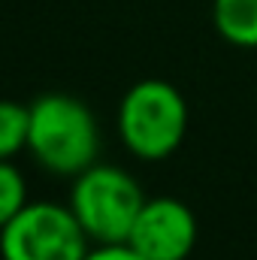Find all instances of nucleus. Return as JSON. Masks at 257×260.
I'll use <instances>...</instances> for the list:
<instances>
[{
  "instance_id": "nucleus-6",
  "label": "nucleus",
  "mask_w": 257,
  "mask_h": 260,
  "mask_svg": "<svg viewBox=\"0 0 257 260\" xmlns=\"http://www.w3.org/2000/svg\"><path fill=\"white\" fill-rule=\"evenodd\" d=\"M212 21L230 46L257 49V0H212Z\"/></svg>"
},
{
  "instance_id": "nucleus-5",
  "label": "nucleus",
  "mask_w": 257,
  "mask_h": 260,
  "mask_svg": "<svg viewBox=\"0 0 257 260\" xmlns=\"http://www.w3.org/2000/svg\"><path fill=\"white\" fill-rule=\"evenodd\" d=\"M124 245L142 260H188L197 245V215L176 197H145Z\"/></svg>"
},
{
  "instance_id": "nucleus-8",
  "label": "nucleus",
  "mask_w": 257,
  "mask_h": 260,
  "mask_svg": "<svg viewBox=\"0 0 257 260\" xmlns=\"http://www.w3.org/2000/svg\"><path fill=\"white\" fill-rule=\"evenodd\" d=\"M27 206V185L24 176L12 160H0V230Z\"/></svg>"
},
{
  "instance_id": "nucleus-9",
  "label": "nucleus",
  "mask_w": 257,
  "mask_h": 260,
  "mask_svg": "<svg viewBox=\"0 0 257 260\" xmlns=\"http://www.w3.org/2000/svg\"><path fill=\"white\" fill-rule=\"evenodd\" d=\"M85 260H142L130 245H97L88 251Z\"/></svg>"
},
{
  "instance_id": "nucleus-1",
  "label": "nucleus",
  "mask_w": 257,
  "mask_h": 260,
  "mask_svg": "<svg viewBox=\"0 0 257 260\" xmlns=\"http://www.w3.org/2000/svg\"><path fill=\"white\" fill-rule=\"evenodd\" d=\"M30 157L52 176H79L97 164L100 130L94 112L70 94H43L30 103Z\"/></svg>"
},
{
  "instance_id": "nucleus-4",
  "label": "nucleus",
  "mask_w": 257,
  "mask_h": 260,
  "mask_svg": "<svg viewBox=\"0 0 257 260\" xmlns=\"http://www.w3.org/2000/svg\"><path fill=\"white\" fill-rule=\"evenodd\" d=\"M91 239L64 203L37 200L0 230L3 260H85Z\"/></svg>"
},
{
  "instance_id": "nucleus-3",
  "label": "nucleus",
  "mask_w": 257,
  "mask_h": 260,
  "mask_svg": "<svg viewBox=\"0 0 257 260\" xmlns=\"http://www.w3.org/2000/svg\"><path fill=\"white\" fill-rule=\"evenodd\" d=\"M142 203L145 194L127 170L91 164L73 179L67 206L94 245H124Z\"/></svg>"
},
{
  "instance_id": "nucleus-7",
  "label": "nucleus",
  "mask_w": 257,
  "mask_h": 260,
  "mask_svg": "<svg viewBox=\"0 0 257 260\" xmlns=\"http://www.w3.org/2000/svg\"><path fill=\"white\" fill-rule=\"evenodd\" d=\"M30 106L15 100H0V160H12L21 148H27Z\"/></svg>"
},
{
  "instance_id": "nucleus-2",
  "label": "nucleus",
  "mask_w": 257,
  "mask_h": 260,
  "mask_svg": "<svg viewBox=\"0 0 257 260\" xmlns=\"http://www.w3.org/2000/svg\"><path fill=\"white\" fill-rule=\"evenodd\" d=\"M188 133V103L173 82L142 79L118 103V136L139 160H167Z\"/></svg>"
}]
</instances>
